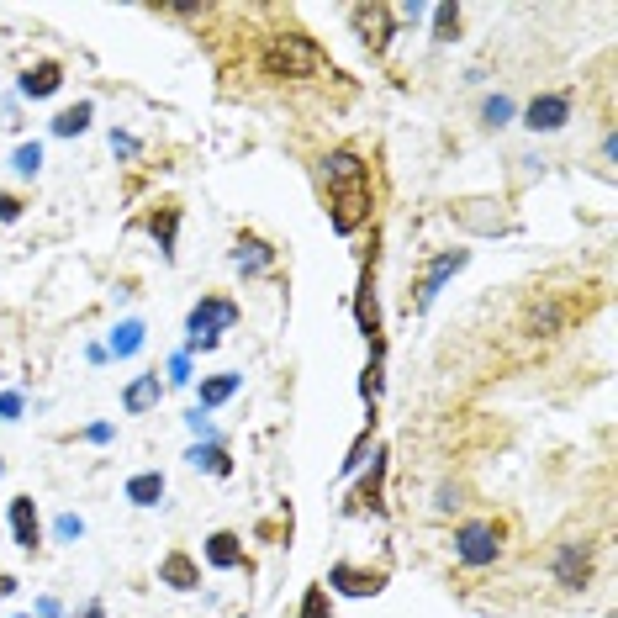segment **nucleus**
<instances>
[{
  "instance_id": "obj_9",
  "label": "nucleus",
  "mask_w": 618,
  "mask_h": 618,
  "mask_svg": "<svg viewBox=\"0 0 618 618\" xmlns=\"http://www.w3.org/2000/svg\"><path fill=\"white\" fill-rule=\"evenodd\" d=\"M159 582L175 587V592H196L201 587V571H196V560L185 555V550H170V555L159 560Z\"/></svg>"
},
{
  "instance_id": "obj_32",
  "label": "nucleus",
  "mask_w": 618,
  "mask_h": 618,
  "mask_svg": "<svg viewBox=\"0 0 618 618\" xmlns=\"http://www.w3.org/2000/svg\"><path fill=\"white\" fill-rule=\"evenodd\" d=\"M27 618H32V613H27Z\"/></svg>"
},
{
  "instance_id": "obj_30",
  "label": "nucleus",
  "mask_w": 618,
  "mask_h": 618,
  "mask_svg": "<svg viewBox=\"0 0 618 618\" xmlns=\"http://www.w3.org/2000/svg\"><path fill=\"white\" fill-rule=\"evenodd\" d=\"M16 592V582H11V576H0V597H11Z\"/></svg>"
},
{
  "instance_id": "obj_2",
  "label": "nucleus",
  "mask_w": 618,
  "mask_h": 618,
  "mask_svg": "<svg viewBox=\"0 0 618 618\" xmlns=\"http://www.w3.org/2000/svg\"><path fill=\"white\" fill-rule=\"evenodd\" d=\"M455 555L465 560V566H492V560L502 555V529L497 523H460Z\"/></svg>"
},
{
  "instance_id": "obj_14",
  "label": "nucleus",
  "mask_w": 618,
  "mask_h": 618,
  "mask_svg": "<svg viewBox=\"0 0 618 618\" xmlns=\"http://www.w3.org/2000/svg\"><path fill=\"white\" fill-rule=\"evenodd\" d=\"M175 228H180V206H175V201H164L159 212L148 217V233L159 238V249H164V254H175Z\"/></svg>"
},
{
  "instance_id": "obj_7",
  "label": "nucleus",
  "mask_w": 618,
  "mask_h": 618,
  "mask_svg": "<svg viewBox=\"0 0 618 618\" xmlns=\"http://www.w3.org/2000/svg\"><path fill=\"white\" fill-rule=\"evenodd\" d=\"M323 175H328V191H339V185H360V180H370L365 159L354 154V148H339V154H328V159H323Z\"/></svg>"
},
{
  "instance_id": "obj_26",
  "label": "nucleus",
  "mask_w": 618,
  "mask_h": 618,
  "mask_svg": "<svg viewBox=\"0 0 618 618\" xmlns=\"http://www.w3.org/2000/svg\"><path fill=\"white\" fill-rule=\"evenodd\" d=\"M302 618H328V597H323V587H312V592H307Z\"/></svg>"
},
{
  "instance_id": "obj_15",
  "label": "nucleus",
  "mask_w": 618,
  "mask_h": 618,
  "mask_svg": "<svg viewBox=\"0 0 618 618\" xmlns=\"http://www.w3.org/2000/svg\"><path fill=\"white\" fill-rule=\"evenodd\" d=\"M206 560H212V566H222V571H228V566H243V545H238V534H228V529L212 534V539H206Z\"/></svg>"
},
{
  "instance_id": "obj_27",
  "label": "nucleus",
  "mask_w": 618,
  "mask_h": 618,
  "mask_svg": "<svg viewBox=\"0 0 618 618\" xmlns=\"http://www.w3.org/2000/svg\"><path fill=\"white\" fill-rule=\"evenodd\" d=\"M16 217H22V201H16V196H6V191H0V222H16Z\"/></svg>"
},
{
  "instance_id": "obj_22",
  "label": "nucleus",
  "mask_w": 618,
  "mask_h": 618,
  "mask_svg": "<svg viewBox=\"0 0 618 618\" xmlns=\"http://www.w3.org/2000/svg\"><path fill=\"white\" fill-rule=\"evenodd\" d=\"M455 32H460V6H439L434 11V37H439V43H449Z\"/></svg>"
},
{
  "instance_id": "obj_20",
  "label": "nucleus",
  "mask_w": 618,
  "mask_h": 618,
  "mask_svg": "<svg viewBox=\"0 0 618 618\" xmlns=\"http://www.w3.org/2000/svg\"><path fill=\"white\" fill-rule=\"evenodd\" d=\"M238 391V376H212V381H201V407H217V402H228Z\"/></svg>"
},
{
  "instance_id": "obj_31",
  "label": "nucleus",
  "mask_w": 618,
  "mask_h": 618,
  "mask_svg": "<svg viewBox=\"0 0 618 618\" xmlns=\"http://www.w3.org/2000/svg\"><path fill=\"white\" fill-rule=\"evenodd\" d=\"M85 618H106V613H101V603H90V608H85Z\"/></svg>"
},
{
  "instance_id": "obj_13",
  "label": "nucleus",
  "mask_w": 618,
  "mask_h": 618,
  "mask_svg": "<svg viewBox=\"0 0 618 618\" xmlns=\"http://www.w3.org/2000/svg\"><path fill=\"white\" fill-rule=\"evenodd\" d=\"M460 265H465V249H449V254H439V259H434V265H428V275L418 280V307H423V302H428V296H434V291L444 286V275H455Z\"/></svg>"
},
{
  "instance_id": "obj_10",
  "label": "nucleus",
  "mask_w": 618,
  "mask_h": 618,
  "mask_svg": "<svg viewBox=\"0 0 618 618\" xmlns=\"http://www.w3.org/2000/svg\"><path fill=\"white\" fill-rule=\"evenodd\" d=\"M11 534H16V545H22L27 555L43 545V534H37V508H32V497H11Z\"/></svg>"
},
{
  "instance_id": "obj_17",
  "label": "nucleus",
  "mask_w": 618,
  "mask_h": 618,
  "mask_svg": "<svg viewBox=\"0 0 618 618\" xmlns=\"http://www.w3.org/2000/svg\"><path fill=\"white\" fill-rule=\"evenodd\" d=\"M164 497V476L159 471H143L127 481V502H138V508H154V502Z\"/></svg>"
},
{
  "instance_id": "obj_18",
  "label": "nucleus",
  "mask_w": 618,
  "mask_h": 618,
  "mask_svg": "<svg viewBox=\"0 0 618 618\" xmlns=\"http://www.w3.org/2000/svg\"><path fill=\"white\" fill-rule=\"evenodd\" d=\"M127 412H148V407H154L159 402V376H138L133 386H127Z\"/></svg>"
},
{
  "instance_id": "obj_11",
  "label": "nucleus",
  "mask_w": 618,
  "mask_h": 618,
  "mask_svg": "<svg viewBox=\"0 0 618 618\" xmlns=\"http://www.w3.org/2000/svg\"><path fill=\"white\" fill-rule=\"evenodd\" d=\"M233 259H238V270H243V275H259V270H270V265H275V249H270L265 238L243 233V238H238V249H233Z\"/></svg>"
},
{
  "instance_id": "obj_1",
  "label": "nucleus",
  "mask_w": 618,
  "mask_h": 618,
  "mask_svg": "<svg viewBox=\"0 0 618 618\" xmlns=\"http://www.w3.org/2000/svg\"><path fill=\"white\" fill-rule=\"evenodd\" d=\"M323 64H328L323 48H317L307 32H275V37H265V74H275V80H307V74H317Z\"/></svg>"
},
{
  "instance_id": "obj_5",
  "label": "nucleus",
  "mask_w": 618,
  "mask_h": 618,
  "mask_svg": "<svg viewBox=\"0 0 618 618\" xmlns=\"http://www.w3.org/2000/svg\"><path fill=\"white\" fill-rule=\"evenodd\" d=\"M349 22H354V32H360L365 48L381 53V48L391 43V22H397V16H391V6H354Z\"/></svg>"
},
{
  "instance_id": "obj_21",
  "label": "nucleus",
  "mask_w": 618,
  "mask_h": 618,
  "mask_svg": "<svg viewBox=\"0 0 618 618\" xmlns=\"http://www.w3.org/2000/svg\"><path fill=\"white\" fill-rule=\"evenodd\" d=\"M138 344H143V323H122L117 333H111V354H138Z\"/></svg>"
},
{
  "instance_id": "obj_16",
  "label": "nucleus",
  "mask_w": 618,
  "mask_h": 618,
  "mask_svg": "<svg viewBox=\"0 0 618 618\" xmlns=\"http://www.w3.org/2000/svg\"><path fill=\"white\" fill-rule=\"evenodd\" d=\"M328 582H333V587H344L349 597H370V592H381V576H365V571H349V566H333Z\"/></svg>"
},
{
  "instance_id": "obj_3",
  "label": "nucleus",
  "mask_w": 618,
  "mask_h": 618,
  "mask_svg": "<svg viewBox=\"0 0 618 618\" xmlns=\"http://www.w3.org/2000/svg\"><path fill=\"white\" fill-rule=\"evenodd\" d=\"M238 323V307L222 302V296H206V302L191 312V349H212L222 328Z\"/></svg>"
},
{
  "instance_id": "obj_23",
  "label": "nucleus",
  "mask_w": 618,
  "mask_h": 618,
  "mask_svg": "<svg viewBox=\"0 0 618 618\" xmlns=\"http://www.w3.org/2000/svg\"><path fill=\"white\" fill-rule=\"evenodd\" d=\"M196 465H206V471H212V476H228L233 471V465H228V455H222V449L217 444H206V449H196V455H191Z\"/></svg>"
},
{
  "instance_id": "obj_29",
  "label": "nucleus",
  "mask_w": 618,
  "mask_h": 618,
  "mask_svg": "<svg viewBox=\"0 0 618 618\" xmlns=\"http://www.w3.org/2000/svg\"><path fill=\"white\" fill-rule=\"evenodd\" d=\"M0 412H6V418H16V412H22V397H16V391H11V397H0Z\"/></svg>"
},
{
  "instance_id": "obj_24",
  "label": "nucleus",
  "mask_w": 618,
  "mask_h": 618,
  "mask_svg": "<svg viewBox=\"0 0 618 618\" xmlns=\"http://www.w3.org/2000/svg\"><path fill=\"white\" fill-rule=\"evenodd\" d=\"M11 164H16V175H37V164H43V148H37V143H22Z\"/></svg>"
},
{
  "instance_id": "obj_28",
  "label": "nucleus",
  "mask_w": 618,
  "mask_h": 618,
  "mask_svg": "<svg viewBox=\"0 0 618 618\" xmlns=\"http://www.w3.org/2000/svg\"><path fill=\"white\" fill-rule=\"evenodd\" d=\"M80 529H85V523L74 518V513H64V518H59V539H80Z\"/></svg>"
},
{
  "instance_id": "obj_4",
  "label": "nucleus",
  "mask_w": 618,
  "mask_h": 618,
  "mask_svg": "<svg viewBox=\"0 0 618 618\" xmlns=\"http://www.w3.org/2000/svg\"><path fill=\"white\" fill-rule=\"evenodd\" d=\"M333 196V233H354L360 222H370V180L360 185H339Z\"/></svg>"
},
{
  "instance_id": "obj_6",
  "label": "nucleus",
  "mask_w": 618,
  "mask_h": 618,
  "mask_svg": "<svg viewBox=\"0 0 618 618\" xmlns=\"http://www.w3.org/2000/svg\"><path fill=\"white\" fill-rule=\"evenodd\" d=\"M555 576H560V587H587V576H592V545H560Z\"/></svg>"
},
{
  "instance_id": "obj_25",
  "label": "nucleus",
  "mask_w": 618,
  "mask_h": 618,
  "mask_svg": "<svg viewBox=\"0 0 618 618\" xmlns=\"http://www.w3.org/2000/svg\"><path fill=\"white\" fill-rule=\"evenodd\" d=\"M481 117H486V122H492V127H502V122H508V117H513V101H508V96H497V101H486V106H481Z\"/></svg>"
},
{
  "instance_id": "obj_19",
  "label": "nucleus",
  "mask_w": 618,
  "mask_h": 618,
  "mask_svg": "<svg viewBox=\"0 0 618 618\" xmlns=\"http://www.w3.org/2000/svg\"><path fill=\"white\" fill-rule=\"evenodd\" d=\"M85 122H90V106L80 101V106H69V111H59V117H53V133H59V138H74V133H85Z\"/></svg>"
},
{
  "instance_id": "obj_8",
  "label": "nucleus",
  "mask_w": 618,
  "mask_h": 618,
  "mask_svg": "<svg viewBox=\"0 0 618 618\" xmlns=\"http://www.w3.org/2000/svg\"><path fill=\"white\" fill-rule=\"evenodd\" d=\"M566 117H571L566 96H539V101H529V111H523V122H529L534 133H555V127H566Z\"/></svg>"
},
{
  "instance_id": "obj_12",
  "label": "nucleus",
  "mask_w": 618,
  "mask_h": 618,
  "mask_svg": "<svg viewBox=\"0 0 618 618\" xmlns=\"http://www.w3.org/2000/svg\"><path fill=\"white\" fill-rule=\"evenodd\" d=\"M59 80H64V64L59 59H43V64H32L27 74H22V96H53L59 90Z\"/></svg>"
}]
</instances>
